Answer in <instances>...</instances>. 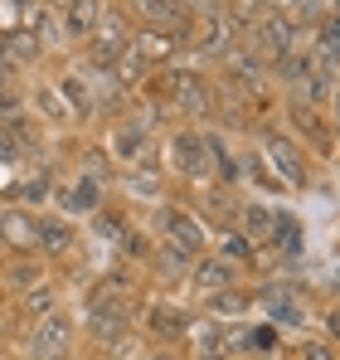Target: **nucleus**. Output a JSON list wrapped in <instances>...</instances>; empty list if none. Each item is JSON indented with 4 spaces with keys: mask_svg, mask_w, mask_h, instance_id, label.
Wrapping results in <instances>:
<instances>
[{
    "mask_svg": "<svg viewBox=\"0 0 340 360\" xmlns=\"http://www.w3.org/2000/svg\"><path fill=\"white\" fill-rule=\"evenodd\" d=\"M68 346H73V326L63 316H44L34 326V336H30V356L34 360H63Z\"/></svg>",
    "mask_w": 340,
    "mask_h": 360,
    "instance_id": "1",
    "label": "nucleus"
},
{
    "mask_svg": "<svg viewBox=\"0 0 340 360\" xmlns=\"http://www.w3.org/2000/svg\"><path fill=\"white\" fill-rule=\"evenodd\" d=\"M263 151H268V161H273V171H277L282 185H301V180H306L301 151H296V146H287L282 136H268V146H263Z\"/></svg>",
    "mask_w": 340,
    "mask_h": 360,
    "instance_id": "2",
    "label": "nucleus"
},
{
    "mask_svg": "<svg viewBox=\"0 0 340 360\" xmlns=\"http://www.w3.org/2000/svg\"><path fill=\"white\" fill-rule=\"evenodd\" d=\"M175 166L185 171V176H204L209 171V146H204V136H175Z\"/></svg>",
    "mask_w": 340,
    "mask_h": 360,
    "instance_id": "3",
    "label": "nucleus"
},
{
    "mask_svg": "<svg viewBox=\"0 0 340 360\" xmlns=\"http://www.w3.org/2000/svg\"><path fill=\"white\" fill-rule=\"evenodd\" d=\"M122 49H126L122 20H103V25H98V34H93V63H117Z\"/></svg>",
    "mask_w": 340,
    "mask_h": 360,
    "instance_id": "4",
    "label": "nucleus"
},
{
    "mask_svg": "<svg viewBox=\"0 0 340 360\" xmlns=\"http://www.w3.org/2000/svg\"><path fill=\"white\" fill-rule=\"evenodd\" d=\"M166 229H170V239H175V248H185V253H200L204 248V229L190 214H180V210H166Z\"/></svg>",
    "mask_w": 340,
    "mask_h": 360,
    "instance_id": "5",
    "label": "nucleus"
},
{
    "mask_svg": "<svg viewBox=\"0 0 340 360\" xmlns=\"http://www.w3.org/2000/svg\"><path fill=\"white\" fill-rule=\"evenodd\" d=\"M263 302H268L273 321H282V326H296V321H306V316H301V302L292 297L282 283H277V288H268V292H263Z\"/></svg>",
    "mask_w": 340,
    "mask_h": 360,
    "instance_id": "6",
    "label": "nucleus"
},
{
    "mask_svg": "<svg viewBox=\"0 0 340 360\" xmlns=\"http://www.w3.org/2000/svg\"><path fill=\"white\" fill-rule=\"evenodd\" d=\"M200 49L204 54H224L228 49V20L219 10H204V25H200Z\"/></svg>",
    "mask_w": 340,
    "mask_h": 360,
    "instance_id": "7",
    "label": "nucleus"
},
{
    "mask_svg": "<svg viewBox=\"0 0 340 360\" xmlns=\"http://www.w3.org/2000/svg\"><path fill=\"white\" fill-rule=\"evenodd\" d=\"M0 234H5V243H15V248H34L39 243V224L30 214H5L0 219Z\"/></svg>",
    "mask_w": 340,
    "mask_h": 360,
    "instance_id": "8",
    "label": "nucleus"
},
{
    "mask_svg": "<svg viewBox=\"0 0 340 360\" xmlns=\"http://www.w3.org/2000/svg\"><path fill=\"white\" fill-rule=\"evenodd\" d=\"M103 25V5L98 0H73L68 5V34H98Z\"/></svg>",
    "mask_w": 340,
    "mask_h": 360,
    "instance_id": "9",
    "label": "nucleus"
},
{
    "mask_svg": "<svg viewBox=\"0 0 340 360\" xmlns=\"http://www.w3.org/2000/svg\"><path fill=\"white\" fill-rule=\"evenodd\" d=\"M185 326H190V321H185L180 307H170V302H156V307H151V331H156V336L175 341V336H185Z\"/></svg>",
    "mask_w": 340,
    "mask_h": 360,
    "instance_id": "10",
    "label": "nucleus"
},
{
    "mask_svg": "<svg viewBox=\"0 0 340 360\" xmlns=\"http://www.w3.org/2000/svg\"><path fill=\"white\" fill-rule=\"evenodd\" d=\"M228 283H233V268H228V263H219V258H214V263H200V268H195V288H200L204 297L224 292Z\"/></svg>",
    "mask_w": 340,
    "mask_h": 360,
    "instance_id": "11",
    "label": "nucleus"
},
{
    "mask_svg": "<svg viewBox=\"0 0 340 360\" xmlns=\"http://www.w3.org/2000/svg\"><path fill=\"white\" fill-rule=\"evenodd\" d=\"M243 229H248L253 243H268L273 229H277V214H273L268 205H248V210H243Z\"/></svg>",
    "mask_w": 340,
    "mask_h": 360,
    "instance_id": "12",
    "label": "nucleus"
},
{
    "mask_svg": "<svg viewBox=\"0 0 340 360\" xmlns=\"http://www.w3.org/2000/svg\"><path fill=\"white\" fill-rule=\"evenodd\" d=\"M258 44H263L268 54H287V49H292V25L277 20V15L263 20V25H258Z\"/></svg>",
    "mask_w": 340,
    "mask_h": 360,
    "instance_id": "13",
    "label": "nucleus"
},
{
    "mask_svg": "<svg viewBox=\"0 0 340 360\" xmlns=\"http://www.w3.org/2000/svg\"><path fill=\"white\" fill-rule=\"evenodd\" d=\"M131 5H136L151 25H175V20L185 15V10H180V0H131Z\"/></svg>",
    "mask_w": 340,
    "mask_h": 360,
    "instance_id": "14",
    "label": "nucleus"
},
{
    "mask_svg": "<svg viewBox=\"0 0 340 360\" xmlns=\"http://www.w3.org/2000/svg\"><path fill=\"white\" fill-rule=\"evenodd\" d=\"M112 146H117V156H122V161H136V156H146V127H122Z\"/></svg>",
    "mask_w": 340,
    "mask_h": 360,
    "instance_id": "15",
    "label": "nucleus"
},
{
    "mask_svg": "<svg viewBox=\"0 0 340 360\" xmlns=\"http://www.w3.org/2000/svg\"><path fill=\"white\" fill-rule=\"evenodd\" d=\"M209 311H214V316H243V311H248V297L233 292V288H224V292L209 297Z\"/></svg>",
    "mask_w": 340,
    "mask_h": 360,
    "instance_id": "16",
    "label": "nucleus"
},
{
    "mask_svg": "<svg viewBox=\"0 0 340 360\" xmlns=\"http://www.w3.org/2000/svg\"><path fill=\"white\" fill-rule=\"evenodd\" d=\"M63 200H68V210H78V214H83V210H93V205H98V185H93V176H83L68 195H63Z\"/></svg>",
    "mask_w": 340,
    "mask_h": 360,
    "instance_id": "17",
    "label": "nucleus"
},
{
    "mask_svg": "<svg viewBox=\"0 0 340 360\" xmlns=\"http://www.w3.org/2000/svg\"><path fill=\"white\" fill-rule=\"evenodd\" d=\"M68 239H73V234H68V224H58V219H39V243H44V248H68Z\"/></svg>",
    "mask_w": 340,
    "mask_h": 360,
    "instance_id": "18",
    "label": "nucleus"
},
{
    "mask_svg": "<svg viewBox=\"0 0 340 360\" xmlns=\"http://www.w3.org/2000/svg\"><path fill=\"white\" fill-rule=\"evenodd\" d=\"M112 73H117V78H122V83H131V78H136V73H141V49H131V44H126V49H122V54H117Z\"/></svg>",
    "mask_w": 340,
    "mask_h": 360,
    "instance_id": "19",
    "label": "nucleus"
},
{
    "mask_svg": "<svg viewBox=\"0 0 340 360\" xmlns=\"http://www.w3.org/2000/svg\"><path fill=\"white\" fill-rule=\"evenodd\" d=\"M136 49H141V59H166L170 39H166V34H156V30H146V34L136 39Z\"/></svg>",
    "mask_w": 340,
    "mask_h": 360,
    "instance_id": "20",
    "label": "nucleus"
},
{
    "mask_svg": "<svg viewBox=\"0 0 340 360\" xmlns=\"http://www.w3.org/2000/svg\"><path fill=\"white\" fill-rule=\"evenodd\" d=\"M321 59H340V15L326 20V30H321Z\"/></svg>",
    "mask_w": 340,
    "mask_h": 360,
    "instance_id": "21",
    "label": "nucleus"
},
{
    "mask_svg": "<svg viewBox=\"0 0 340 360\" xmlns=\"http://www.w3.org/2000/svg\"><path fill=\"white\" fill-rule=\"evenodd\" d=\"M273 234H277V243H282V253H301V229H296L292 219H277Z\"/></svg>",
    "mask_w": 340,
    "mask_h": 360,
    "instance_id": "22",
    "label": "nucleus"
},
{
    "mask_svg": "<svg viewBox=\"0 0 340 360\" xmlns=\"http://www.w3.org/2000/svg\"><path fill=\"white\" fill-rule=\"evenodd\" d=\"M63 93H68V103H73L78 112H93V98H88V88H83L78 78H63Z\"/></svg>",
    "mask_w": 340,
    "mask_h": 360,
    "instance_id": "23",
    "label": "nucleus"
},
{
    "mask_svg": "<svg viewBox=\"0 0 340 360\" xmlns=\"http://www.w3.org/2000/svg\"><path fill=\"white\" fill-rule=\"evenodd\" d=\"M30 311L34 316H54V292L49 288H30Z\"/></svg>",
    "mask_w": 340,
    "mask_h": 360,
    "instance_id": "24",
    "label": "nucleus"
},
{
    "mask_svg": "<svg viewBox=\"0 0 340 360\" xmlns=\"http://www.w3.org/2000/svg\"><path fill=\"white\" fill-rule=\"evenodd\" d=\"M228 68H233V78H248V83L258 78V59H253V54H233Z\"/></svg>",
    "mask_w": 340,
    "mask_h": 360,
    "instance_id": "25",
    "label": "nucleus"
},
{
    "mask_svg": "<svg viewBox=\"0 0 340 360\" xmlns=\"http://www.w3.org/2000/svg\"><path fill=\"white\" fill-rule=\"evenodd\" d=\"M10 283H15V288H39V268H34V263H20V268L10 273Z\"/></svg>",
    "mask_w": 340,
    "mask_h": 360,
    "instance_id": "26",
    "label": "nucleus"
},
{
    "mask_svg": "<svg viewBox=\"0 0 340 360\" xmlns=\"http://www.w3.org/2000/svg\"><path fill=\"white\" fill-rule=\"evenodd\" d=\"M224 253H228V258H248V253H253V239H248V234H228Z\"/></svg>",
    "mask_w": 340,
    "mask_h": 360,
    "instance_id": "27",
    "label": "nucleus"
},
{
    "mask_svg": "<svg viewBox=\"0 0 340 360\" xmlns=\"http://www.w3.org/2000/svg\"><path fill=\"white\" fill-rule=\"evenodd\" d=\"M185 258H190L185 248H166V253H156V263H161L166 273H180V268H185Z\"/></svg>",
    "mask_w": 340,
    "mask_h": 360,
    "instance_id": "28",
    "label": "nucleus"
},
{
    "mask_svg": "<svg viewBox=\"0 0 340 360\" xmlns=\"http://www.w3.org/2000/svg\"><path fill=\"white\" fill-rule=\"evenodd\" d=\"M93 229H98V234H103V239L122 243V224H117V219H107V214H98V219H93Z\"/></svg>",
    "mask_w": 340,
    "mask_h": 360,
    "instance_id": "29",
    "label": "nucleus"
},
{
    "mask_svg": "<svg viewBox=\"0 0 340 360\" xmlns=\"http://www.w3.org/2000/svg\"><path fill=\"white\" fill-rule=\"evenodd\" d=\"M39 108H44L49 117H68V108H63V98H58V93H39Z\"/></svg>",
    "mask_w": 340,
    "mask_h": 360,
    "instance_id": "30",
    "label": "nucleus"
},
{
    "mask_svg": "<svg viewBox=\"0 0 340 360\" xmlns=\"http://www.w3.org/2000/svg\"><path fill=\"white\" fill-rule=\"evenodd\" d=\"M296 117H301V127H306V131H311V136H316V141H331V136H326V131H321V122L311 117V112H306V108H301V112H296Z\"/></svg>",
    "mask_w": 340,
    "mask_h": 360,
    "instance_id": "31",
    "label": "nucleus"
},
{
    "mask_svg": "<svg viewBox=\"0 0 340 360\" xmlns=\"http://www.w3.org/2000/svg\"><path fill=\"white\" fill-rule=\"evenodd\" d=\"M301 356H306V360H336L326 346H321V341H306V346H301Z\"/></svg>",
    "mask_w": 340,
    "mask_h": 360,
    "instance_id": "32",
    "label": "nucleus"
},
{
    "mask_svg": "<svg viewBox=\"0 0 340 360\" xmlns=\"http://www.w3.org/2000/svg\"><path fill=\"white\" fill-rule=\"evenodd\" d=\"M326 326H331V336H340V311H331V316H326Z\"/></svg>",
    "mask_w": 340,
    "mask_h": 360,
    "instance_id": "33",
    "label": "nucleus"
},
{
    "mask_svg": "<svg viewBox=\"0 0 340 360\" xmlns=\"http://www.w3.org/2000/svg\"><path fill=\"white\" fill-rule=\"evenodd\" d=\"M336 122H340V88H336Z\"/></svg>",
    "mask_w": 340,
    "mask_h": 360,
    "instance_id": "34",
    "label": "nucleus"
},
{
    "mask_svg": "<svg viewBox=\"0 0 340 360\" xmlns=\"http://www.w3.org/2000/svg\"><path fill=\"white\" fill-rule=\"evenodd\" d=\"M200 360H224V356H200Z\"/></svg>",
    "mask_w": 340,
    "mask_h": 360,
    "instance_id": "35",
    "label": "nucleus"
},
{
    "mask_svg": "<svg viewBox=\"0 0 340 360\" xmlns=\"http://www.w3.org/2000/svg\"><path fill=\"white\" fill-rule=\"evenodd\" d=\"M151 360H170V356H151Z\"/></svg>",
    "mask_w": 340,
    "mask_h": 360,
    "instance_id": "36",
    "label": "nucleus"
},
{
    "mask_svg": "<svg viewBox=\"0 0 340 360\" xmlns=\"http://www.w3.org/2000/svg\"><path fill=\"white\" fill-rule=\"evenodd\" d=\"M0 331H5V316H0Z\"/></svg>",
    "mask_w": 340,
    "mask_h": 360,
    "instance_id": "37",
    "label": "nucleus"
},
{
    "mask_svg": "<svg viewBox=\"0 0 340 360\" xmlns=\"http://www.w3.org/2000/svg\"><path fill=\"white\" fill-rule=\"evenodd\" d=\"M0 243H5V234H0Z\"/></svg>",
    "mask_w": 340,
    "mask_h": 360,
    "instance_id": "38",
    "label": "nucleus"
}]
</instances>
